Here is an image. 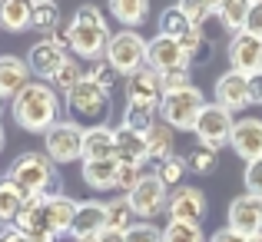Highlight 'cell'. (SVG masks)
I'll return each instance as SVG.
<instances>
[{"label":"cell","mask_w":262,"mask_h":242,"mask_svg":"<svg viewBox=\"0 0 262 242\" xmlns=\"http://www.w3.org/2000/svg\"><path fill=\"white\" fill-rule=\"evenodd\" d=\"M246 33H252V37H262V0H252V4H249V17H246Z\"/></svg>","instance_id":"ee69618b"},{"label":"cell","mask_w":262,"mask_h":242,"mask_svg":"<svg viewBox=\"0 0 262 242\" xmlns=\"http://www.w3.org/2000/svg\"><path fill=\"white\" fill-rule=\"evenodd\" d=\"M116 169L120 163L116 160H100V163H83V183L93 192H106L116 189Z\"/></svg>","instance_id":"83f0119b"},{"label":"cell","mask_w":262,"mask_h":242,"mask_svg":"<svg viewBox=\"0 0 262 242\" xmlns=\"http://www.w3.org/2000/svg\"><path fill=\"white\" fill-rule=\"evenodd\" d=\"M27 199L30 196L4 172V176H0V229H13V223H17V216L24 212Z\"/></svg>","instance_id":"cb8c5ba5"},{"label":"cell","mask_w":262,"mask_h":242,"mask_svg":"<svg viewBox=\"0 0 262 242\" xmlns=\"http://www.w3.org/2000/svg\"><path fill=\"white\" fill-rule=\"evenodd\" d=\"M146 67L153 73H166V70H189V60H186L183 47H179V40H169L163 37V33H156L153 40H146Z\"/></svg>","instance_id":"5bb4252c"},{"label":"cell","mask_w":262,"mask_h":242,"mask_svg":"<svg viewBox=\"0 0 262 242\" xmlns=\"http://www.w3.org/2000/svg\"><path fill=\"white\" fill-rule=\"evenodd\" d=\"M43 216H47V226L53 229V236H70V226H73V216H77V199H70L67 192L60 196H47L43 199Z\"/></svg>","instance_id":"603a6c76"},{"label":"cell","mask_w":262,"mask_h":242,"mask_svg":"<svg viewBox=\"0 0 262 242\" xmlns=\"http://www.w3.org/2000/svg\"><path fill=\"white\" fill-rule=\"evenodd\" d=\"M4 106H7V100H0V116H4Z\"/></svg>","instance_id":"f5cc1de1"},{"label":"cell","mask_w":262,"mask_h":242,"mask_svg":"<svg viewBox=\"0 0 262 242\" xmlns=\"http://www.w3.org/2000/svg\"><path fill=\"white\" fill-rule=\"evenodd\" d=\"M186 86H192V80H189V70H166V73H160V90H163V96L166 93H179V90H186Z\"/></svg>","instance_id":"b9f144b4"},{"label":"cell","mask_w":262,"mask_h":242,"mask_svg":"<svg viewBox=\"0 0 262 242\" xmlns=\"http://www.w3.org/2000/svg\"><path fill=\"white\" fill-rule=\"evenodd\" d=\"M116 163H123V166H143V169H146V163H149L146 136L126 129L123 123L116 126Z\"/></svg>","instance_id":"7402d4cb"},{"label":"cell","mask_w":262,"mask_h":242,"mask_svg":"<svg viewBox=\"0 0 262 242\" xmlns=\"http://www.w3.org/2000/svg\"><path fill=\"white\" fill-rule=\"evenodd\" d=\"M7 176L27 192V196H60L63 192V176H60V166L50 160L47 153H37V149H27L17 160L10 163Z\"/></svg>","instance_id":"7a4b0ae2"},{"label":"cell","mask_w":262,"mask_h":242,"mask_svg":"<svg viewBox=\"0 0 262 242\" xmlns=\"http://www.w3.org/2000/svg\"><path fill=\"white\" fill-rule=\"evenodd\" d=\"M226 226L232 232H239L243 239H252V236H262V199L259 196H236L229 203V216H226Z\"/></svg>","instance_id":"8fae6325"},{"label":"cell","mask_w":262,"mask_h":242,"mask_svg":"<svg viewBox=\"0 0 262 242\" xmlns=\"http://www.w3.org/2000/svg\"><path fill=\"white\" fill-rule=\"evenodd\" d=\"M86 80L90 83H96L100 90H106V93H113V86H116V80H120V73L113 70V67L106 63V60H93V63L86 67Z\"/></svg>","instance_id":"8d00e7d4"},{"label":"cell","mask_w":262,"mask_h":242,"mask_svg":"<svg viewBox=\"0 0 262 242\" xmlns=\"http://www.w3.org/2000/svg\"><path fill=\"white\" fill-rule=\"evenodd\" d=\"M0 242H30V239L20 236L17 229H0Z\"/></svg>","instance_id":"c3c4849f"},{"label":"cell","mask_w":262,"mask_h":242,"mask_svg":"<svg viewBox=\"0 0 262 242\" xmlns=\"http://www.w3.org/2000/svg\"><path fill=\"white\" fill-rule=\"evenodd\" d=\"M67 57H70V53H63L50 37H43V40H37V43L27 50V67H30L33 77H40V83H47L53 73L60 70V63H63Z\"/></svg>","instance_id":"d6986e66"},{"label":"cell","mask_w":262,"mask_h":242,"mask_svg":"<svg viewBox=\"0 0 262 242\" xmlns=\"http://www.w3.org/2000/svg\"><path fill=\"white\" fill-rule=\"evenodd\" d=\"M179 10L186 13V20H189L196 30H203L206 24H209L212 17H216V10H212V4H199V0H186V4H179Z\"/></svg>","instance_id":"f35d334b"},{"label":"cell","mask_w":262,"mask_h":242,"mask_svg":"<svg viewBox=\"0 0 262 242\" xmlns=\"http://www.w3.org/2000/svg\"><path fill=\"white\" fill-rule=\"evenodd\" d=\"M246 242H262V236H252V239H246Z\"/></svg>","instance_id":"816d5d0a"},{"label":"cell","mask_w":262,"mask_h":242,"mask_svg":"<svg viewBox=\"0 0 262 242\" xmlns=\"http://www.w3.org/2000/svg\"><path fill=\"white\" fill-rule=\"evenodd\" d=\"M83 77H86L83 63H80L77 57H67L63 63H60V70L53 73V77L47 80V83H50V90H53V93H63V96H67L73 86H77V83H83Z\"/></svg>","instance_id":"f546056e"},{"label":"cell","mask_w":262,"mask_h":242,"mask_svg":"<svg viewBox=\"0 0 262 242\" xmlns=\"http://www.w3.org/2000/svg\"><path fill=\"white\" fill-rule=\"evenodd\" d=\"M126 199H129V206H133V212H136V219H140V223H153L160 212H166L169 189L160 183V179H156V172H146Z\"/></svg>","instance_id":"9c48e42d"},{"label":"cell","mask_w":262,"mask_h":242,"mask_svg":"<svg viewBox=\"0 0 262 242\" xmlns=\"http://www.w3.org/2000/svg\"><path fill=\"white\" fill-rule=\"evenodd\" d=\"M30 27L50 37L53 30H60V7L53 0H37L30 4Z\"/></svg>","instance_id":"4dcf8cb0"},{"label":"cell","mask_w":262,"mask_h":242,"mask_svg":"<svg viewBox=\"0 0 262 242\" xmlns=\"http://www.w3.org/2000/svg\"><path fill=\"white\" fill-rule=\"evenodd\" d=\"M63 100H67V109H70L77 120H93V126L103 123L106 113H110V93L100 90L96 83H90L86 77H83V83H77Z\"/></svg>","instance_id":"ba28073f"},{"label":"cell","mask_w":262,"mask_h":242,"mask_svg":"<svg viewBox=\"0 0 262 242\" xmlns=\"http://www.w3.org/2000/svg\"><path fill=\"white\" fill-rule=\"evenodd\" d=\"M203 106H206L203 90H199V86H186V90H179V93H166V96H163L160 120L166 123V126L179 129V133H192V126H196Z\"/></svg>","instance_id":"5b68a950"},{"label":"cell","mask_w":262,"mask_h":242,"mask_svg":"<svg viewBox=\"0 0 262 242\" xmlns=\"http://www.w3.org/2000/svg\"><path fill=\"white\" fill-rule=\"evenodd\" d=\"M229 146H232V153L246 163L262 160V120L259 116H243V120H236Z\"/></svg>","instance_id":"9a60e30c"},{"label":"cell","mask_w":262,"mask_h":242,"mask_svg":"<svg viewBox=\"0 0 262 242\" xmlns=\"http://www.w3.org/2000/svg\"><path fill=\"white\" fill-rule=\"evenodd\" d=\"M50 40H53V43H57V47H60L63 53H70V37H67V27H60V30H53V33H50Z\"/></svg>","instance_id":"7dc6e473"},{"label":"cell","mask_w":262,"mask_h":242,"mask_svg":"<svg viewBox=\"0 0 262 242\" xmlns=\"http://www.w3.org/2000/svg\"><path fill=\"white\" fill-rule=\"evenodd\" d=\"M160 103H163L160 73H153L149 67H143L140 73L126 77V106L149 109V113H160Z\"/></svg>","instance_id":"4fadbf2b"},{"label":"cell","mask_w":262,"mask_h":242,"mask_svg":"<svg viewBox=\"0 0 262 242\" xmlns=\"http://www.w3.org/2000/svg\"><path fill=\"white\" fill-rule=\"evenodd\" d=\"M126 242H163V229L156 223H133L123 232Z\"/></svg>","instance_id":"ab89813d"},{"label":"cell","mask_w":262,"mask_h":242,"mask_svg":"<svg viewBox=\"0 0 262 242\" xmlns=\"http://www.w3.org/2000/svg\"><path fill=\"white\" fill-rule=\"evenodd\" d=\"M106 229H110L106 203H100V199H83V203H77V216H73V226H70V239L73 242L100 239Z\"/></svg>","instance_id":"7c38bea8"},{"label":"cell","mask_w":262,"mask_h":242,"mask_svg":"<svg viewBox=\"0 0 262 242\" xmlns=\"http://www.w3.org/2000/svg\"><path fill=\"white\" fill-rule=\"evenodd\" d=\"M249 100H252V106H262V70L249 77Z\"/></svg>","instance_id":"f6af8a7d"},{"label":"cell","mask_w":262,"mask_h":242,"mask_svg":"<svg viewBox=\"0 0 262 242\" xmlns=\"http://www.w3.org/2000/svg\"><path fill=\"white\" fill-rule=\"evenodd\" d=\"M216 106H223L226 113H243L246 106H252L249 100V77L236 70H226L216 80Z\"/></svg>","instance_id":"2e32d148"},{"label":"cell","mask_w":262,"mask_h":242,"mask_svg":"<svg viewBox=\"0 0 262 242\" xmlns=\"http://www.w3.org/2000/svg\"><path fill=\"white\" fill-rule=\"evenodd\" d=\"M156 179H160L163 186H166L169 192L173 189H179V186H183V176H186V163H183V156H169V160H163V163H156Z\"/></svg>","instance_id":"e575fe53"},{"label":"cell","mask_w":262,"mask_h":242,"mask_svg":"<svg viewBox=\"0 0 262 242\" xmlns=\"http://www.w3.org/2000/svg\"><path fill=\"white\" fill-rule=\"evenodd\" d=\"M67 37H70V57L90 60V63L100 60L106 53V43H110V27H106L103 10L93 4L77 7L73 20L67 24Z\"/></svg>","instance_id":"3957f363"},{"label":"cell","mask_w":262,"mask_h":242,"mask_svg":"<svg viewBox=\"0 0 262 242\" xmlns=\"http://www.w3.org/2000/svg\"><path fill=\"white\" fill-rule=\"evenodd\" d=\"M216 20L223 24L226 33H243L246 30V17H249V0H223V4H212Z\"/></svg>","instance_id":"4316f807"},{"label":"cell","mask_w":262,"mask_h":242,"mask_svg":"<svg viewBox=\"0 0 262 242\" xmlns=\"http://www.w3.org/2000/svg\"><path fill=\"white\" fill-rule=\"evenodd\" d=\"M146 146H149V160L153 163H163L169 156H176V129L166 126L163 120H156L146 129Z\"/></svg>","instance_id":"d4e9b609"},{"label":"cell","mask_w":262,"mask_h":242,"mask_svg":"<svg viewBox=\"0 0 262 242\" xmlns=\"http://www.w3.org/2000/svg\"><path fill=\"white\" fill-rule=\"evenodd\" d=\"M0 27L7 33L30 30V4H24V0H0Z\"/></svg>","instance_id":"f1b7e54d"},{"label":"cell","mask_w":262,"mask_h":242,"mask_svg":"<svg viewBox=\"0 0 262 242\" xmlns=\"http://www.w3.org/2000/svg\"><path fill=\"white\" fill-rule=\"evenodd\" d=\"M232 126H236L232 113H226L223 106H216V103H206L203 113H199V120H196V126H192V133H196L199 146L216 149V153H219L223 146H229Z\"/></svg>","instance_id":"52a82bcc"},{"label":"cell","mask_w":262,"mask_h":242,"mask_svg":"<svg viewBox=\"0 0 262 242\" xmlns=\"http://www.w3.org/2000/svg\"><path fill=\"white\" fill-rule=\"evenodd\" d=\"M229 70L246 73V77L262 70V37H252L243 30L229 40Z\"/></svg>","instance_id":"e0dca14e"},{"label":"cell","mask_w":262,"mask_h":242,"mask_svg":"<svg viewBox=\"0 0 262 242\" xmlns=\"http://www.w3.org/2000/svg\"><path fill=\"white\" fill-rule=\"evenodd\" d=\"M113 20H120V30H136L149 20V4L146 0H113L106 4Z\"/></svg>","instance_id":"484cf974"},{"label":"cell","mask_w":262,"mask_h":242,"mask_svg":"<svg viewBox=\"0 0 262 242\" xmlns=\"http://www.w3.org/2000/svg\"><path fill=\"white\" fill-rule=\"evenodd\" d=\"M143 176H146V169H143V166H123V163H120V169H116V192L129 196Z\"/></svg>","instance_id":"60d3db41"},{"label":"cell","mask_w":262,"mask_h":242,"mask_svg":"<svg viewBox=\"0 0 262 242\" xmlns=\"http://www.w3.org/2000/svg\"><path fill=\"white\" fill-rule=\"evenodd\" d=\"M13 229H17L20 236H27L30 242H57V236H53V229L47 226V216H43V196L27 199V206L17 216Z\"/></svg>","instance_id":"ac0fdd59"},{"label":"cell","mask_w":262,"mask_h":242,"mask_svg":"<svg viewBox=\"0 0 262 242\" xmlns=\"http://www.w3.org/2000/svg\"><path fill=\"white\" fill-rule=\"evenodd\" d=\"M243 186H246V192H249V196H259V199H262V160L246 163Z\"/></svg>","instance_id":"7bdbcfd3"},{"label":"cell","mask_w":262,"mask_h":242,"mask_svg":"<svg viewBox=\"0 0 262 242\" xmlns=\"http://www.w3.org/2000/svg\"><path fill=\"white\" fill-rule=\"evenodd\" d=\"M179 47H183V53H186V60H189V63H196L199 57H209V50H212L203 30H192V33H186V37L179 40Z\"/></svg>","instance_id":"74e56055"},{"label":"cell","mask_w":262,"mask_h":242,"mask_svg":"<svg viewBox=\"0 0 262 242\" xmlns=\"http://www.w3.org/2000/svg\"><path fill=\"white\" fill-rule=\"evenodd\" d=\"M106 219H110V229H113V232H126L133 223H140L126 196H116V199H110V203H106Z\"/></svg>","instance_id":"d6a6232c"},{"label":"cell","mask_w":262,"mask_h":242,"mask_svg":"<svg viewBox=\"0 0 262 242\" xmlns=\"http://www.w3.org/2000/svg\"><path fill=\"white\" fill-rule=\"evenodd\" d=\"M96 242H126V239H123V232H113V229H106V232H103V236L96 239Z\"/></svg>","instance_id":"681fc988"},{"label":"cell","mask_w":262,"mask_h":242,"mask_svg":"<svg viewBox=\"0 0 262 242\" xmlns=\"http://www.w3.org/2000/svg\"><path fill=\"white\" fill-rule=\"evenodd\" d=\"M206 242H246V239L239 236V232H232L229 226H223V229H216V232H212V236L206 239Z\"/></svg>","instance_id":"bcb514c9"},{"label":"cell","mask_w":262,"mask_h":242,"mask_svg":"<svg viewBox=\"0 0 262 242\" xmlns=\"http://www.w3.org/2000/svg\"><path fill=\"white\" fill-rule=\"evenodd\" d=\"M196 27L186 20V13L179 10V4H173V7H166V10L160 13V33L163 37H169V40H183L186 33H192Z\"/></svg>","instance_id":"1f68e13d"},{"label":"cell","mask_w":262,"mask_h":242,"mask_svg":"<svg viewBox=\"0 0 262 242\" xmlns=\"http://www.w3.org/2000/svg\"><path fill=\"white\" fill-rule=\"evenodd\" d=\"M4 143H7V136H4V126H0V153H4Z\"/></svg>","instance_id":"f907efd6"},{"label":"cell","mask_w":262,"mask_h":242,"mask_svg":"<svg viewBox=\"0 0 262 242\" xmlns=\"http://www.w3.org/2000/svg\"><path fill=\"white\" fill-rule=\"evenodd\" d=\"M163 242H206V236H203V226L196 223H166Z\"/></svg>","instance_id":"d590c367"},{"label":"cell","mask_w":262,"mask_h":242,"mask_svg":"<svg viewBox=\"0 0 262 242\" xmlns=\"http://www.w3.org/2000/svg\"><path fill=\"white\" fill-rule=\"evenodd\" d=\"M206 212H209V203H206V192L199 186H179V189L169 192L166 203V216L169 223H203Z\"/></svg>","instance_id":"30bf717a"},{"label":"cell","mask_w":262,"mask_h":242,"mask_svg":"<svg viewBox=\"0 0 262 242\" xmlns=\"http://www.w3.org/2000/svg\"><path fill=\"white\" fill-rule=\"evenodd\" d=\"M183 163H186V169L189 172H199V176H206V172H212L219 166V153L216 149H206V146H192V149H186L183 153Z\"/></svg>","instance_id":"836d02e7"},{"label":"cell","mask_w":262,"mask_h":242,"mask_svg":"<svg viewBox=\"0 0 262 242\" xmlns=\"http://www.w3.org/2000/svg\"><path fill=\"white\" fill-rule=\"evenodd\" d=\"M100 160H116V129L106 123L83 129V160L80 163H100Z\"/></svg>","instance_id":"ffe728a7"},{"label":"cell","mask_w":262,"mask_h":242,"mask_svg":"<svg viewBox=\"0 0 262 242\" xmlns=\"http://www.w3.org/2000/svg\"><path fill=\"white\" fill-rule=\"evenodd\" d=\"M30 67L27 60L13 57V53H4L0 57V100H13L24 86H30Z\"/></svg>","instance_id":"44dd1931"},{"label":"cell","mask_w":262,"mask_h":242,"mask_svg":"<svg viewBox=\"0 0 262 242\" xmlns=\"http://www.w3.org/2000/svg\"><path fill=\"white\" fill-rule=\"evenodd\" d=\"M103 60H106L120 77H133V73H140L143 67H146V40H143V33H136V30L110 33V43H106Z\"/></svg>","instance_id":"277c9868"},{"label":"cell","mask_w":262,"mask_h":242,"mask_svg":"<svg viewBox=\"0 0 262 242\" xmlns=\"http://www.w3.org/2000/svg\"><path fill=\"white\" fill-rule=\"evenodd\" d=\"M10 113H13V123L20 129L43 136L60 120V96L50 90V83L30 80V86H24L10 100Z\"/></svg>","instance_id":"6da1fadb"},{"label":"cell","mask_w":262,"mask_h":242,"mask_svg":"<svg viewBox=\"0 0 262 242\" xmlns=\"http://www.w3.org/2000/svg\"><path fill=\"white\" fill-rule=\"evenodd\" d=\"M43 153L57 166L83 160V126L77 120H57L43 133Z\"/></svg>","instance_id":"8992f818"}]
</instances>
